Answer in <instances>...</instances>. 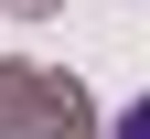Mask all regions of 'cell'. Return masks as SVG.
Returning <instances> with one entry per match:
<instances>
[{
  "label": "cell",
  "instance_id": "cell-1",
  "mask_svg": "<svg viewBox=\"0 0 150 139\" xmlns=\"http://www.w3.org/2000/svg\"><path fill=\"white\" fill-rule=\"evenodd\" d=\"M118 139H150V96H139V107H129V118H118Z\"/></svg>",
  "mask_w": 150,
  "mask_h": 139
}]
</instances>
